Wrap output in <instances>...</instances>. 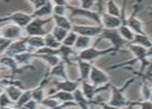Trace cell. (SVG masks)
I'll return each mask as SVG.
<instances>
[{
  "label": "cell",
  "instance_id": "cell-1",
  "mask_svg": "<svg viewBox=\"0 0 152 109\" xmlns=\"http://www.w3.org/2000/svg\"><path fill=\"white\" fill-rule=\"evenodd\" d=\"M136 80V77H132L127 80L126 82H124V84L121 87H117L114 84H111V96L110 99L108 100V103L110 105H113L115 107L118 108H125L128 104L130 103V101H128V99L126 98V96L124 95V91L132 84V82Z\"/></svg>",
  "mask_w": 152,
  "mask_h": 109
},
{
  "label": "cell",
  "instance_id": "cell-2",
  "mask_svg": "<svg viewBox=\"0 0 152 109\" xmlns=\"http://www.w3.org/2000/svg\"><path fill=\"white\" fill-rule=\"evenodd\" d=\"M100 40H107L111 43V46L114 48H116L119 52H122L123 48L128 45V42L125 39H123V37L120 35L118 29H104L102 33L97 37V39L95 40V43L99 42Z\"/></svg>",
  "mask_w": 152,
  "mask_h": 109
},
{
  "label": "cell",
  "instance_id": "cell-3",
  "mask_svg": "<svg viewBox=\"0 0 152 109\" xmlns=\"http://www.w3.org/2000/svg\"><path fill=\"white\" fill-rule=\"evenodd\" d=\"M115 53H118V51L116 48H102V50H98V48H94V46H90V48H86L84 51H81L78 53L77 56V59L79 60H83V61H87V62H93L95 60H97L98 58L104 57L106 55H111V54H115Z\"/></svg>",
  "mask_w": 152,
  "mask_h": 109
},
{
  "label": "cell",
  "instance_id": "cell-4",
  "mask_svg": "<svg viewBox=\"0 0 152 109\" xmlns=\"http://www.w3.org/2000/svg\"><path fill=\"white\" fill-rule=\"evenodd\" d=\"M53 20V17L46 19L34 18L33 20L25 27V31L29 36H46L49 33L45 30V26Z\"/></svg>",
  "mask_w": 152,
  "mask_h": 109
},
{
  "label": "cell",
  "instance_id": "cell-5",
  "mask_svg": "<svg viewBox=\"0 0 152 109\" xmlns=\"http://www.w3.org/2000/svg\"><path fill=\"white\" fill-rule=\"evenodd\" d=\"M127 48L130 51V52L134 54V58L132 60H129L130 62H137L139 61L141 63V68L140 71L141 73H144L146 67H148L150 64H149V59L147 57V51L148 48H144V46L138 45V44L134 43H128Z\"/></svg>",
  "mask_w": 152,
  "mask_h": 109
},
{
  "label": "cell",
  "instance_id": "cell-6",
  "mask_svg": "<svg viewBox=\"0 0 152 109\" xmlns=\"http://www.w3.org/2000/svg\"><path fill=\"white\" fill-rule=\"evenodd\" d=\"M67 9L70 12V17H81V18H87L89 20L96 23V25L102 26V17L98 12H93L91 9H84L82 7H77L67 4Z\"/></svg>",
  "mask_w": 152,
  "mask_h": 109
},
{
  "label": "cell",
  "instance_id": "cell-7",
  "mask_svg": "<svg viewBox=\"0 0 152 109\" xmlns=\"http://www.w3.org/2000/svg\"><path fill=\"white\" fill-rule=\"evenodd\" d=\"M72 31L76 32L78 35L88 36V37L95 38L98 37L104 31V27L99 25H77L74 24Z\"/></svg>",
  "mask_w": 152,
  "mask_h": 109
},
{
  "label": "cell",
  "instance_id": "cell-8",
  "mask_svg": "<svg viewBox=\"0 0 152 109\" xmlns=\"http://www.w3.org/2000/svg\"><path fill=\"white\" fill-rule=\"evenodd\" d=\"M88 80L95 87H104V85H107L110 83V76L104 70L93 65Z\"/></svg>",
  "mask_w": 152,
  "mask_h": 109
},
{
  "label": "cell",
  "instance_id": "cell-9",
  "mask_svg": "<svg viewBox=\"0 0 152 109\" xmlns=\"http://www.w3.org/2000/svg\"><path fill=\"white\" fill-rule=\"evenodd\" d=\"M139 8H140V4H136L134 7V12H132V14L128 16L127 18L125 19L124 24L127 25V26L134 32V34H145L146 32H145V30H144V23L136 16Z\"/></svg>",
  "mask_w": 152,
  "mask_h": 109
},
{
  "label": "cell",
  "instance_id": "cell-10",
  "mask_svg": "<svg viewBox=\"0 0 152 109\" xmlns=\"http://www.w3.org/2000/svg\"><path fill=\"white\" fill-rule=\"evenodd\" d=\"M0 34H1L2 37L15 41V40H18V38L22 35V27L18 26L16 24L4 25L0 29Z\"/></svg>",
  "mask_w": 152,
  "mask_h": 109
},
{
  "label": "cell",
  "instance_id": "cell-11",
  "mask_svg": "<svg viewBox=\"0 0 152 109\" xmlns=\"http://www.w3.org/2000/svg\"><path fill=\"white\" fill-rule=\"evenodd\" d=\"M100 17H102V26L104 29H118L123 24L122 18L109 14L106 12H102Z\"/></svg>",
  "mask_w": 152,
  "mask_h": 109
},
{
  "label": "cell",
  "instance_id": "cell-12",
  "mask_svg": "<svg viewBox=\"0 0 152 109\" xmlns=\"http://www.w3.org/2000/svg\"><path fill=\"white\" fill-rule=\"evenodd\" d=\"M55 90L54 93L57 91H64V92H69V93H74L77 89H79L81 85V80H70L69 78L65 80H57L54 82Z\"/></svg>",
  "mask_w": 152,
  "mask_h": 109
},
{
  "label": "cell",
  "instance_id": "cell-13",
  "mask_svg": "<svg viewBox=\"0 0 152 109\" xmlns=\"http://www.w3.org/2000/svg\"><path fill=\"white\" fill-rule=\"evenodd\" d=\"M25 52H28V44L26 42V38L12 41V43L10 45V48H7V51H6L4 55L10 56V57H15V56Z\"/></svg>",
  "mask_w": 152,
  "mask_h": 109
},
{
  "label": "cell",
  "instance_id": "cell-14",
  "mask_svg": "<svg viewBox=\"0 0 152 109\" xmlns=\"http://www.w3.org/2000/svg\"><path fill=\"white\" fill-rule=\"evenodd\" d=\"M76 63H77V68L79 70V75H80L79 80H81V82L82 80H88L93 64L91 62L83 61V60H79V59H76Z\"/></svg>",
  "mask_w": 152,
  "mask_h": 109
},
{
  "label": "cell",
  "instance_id": "cell-15",
  "mask_svg": "<svg viewBox=\"0 0 152 109\" xmlns=\"http://www.w3.org/2000/svg\"><path fill=\"white\" fill-rule=\"evenodd\" d=\"M72 94H74L75 102H76L77 106H78L79 108L80 109H90L91 108V102L85 97V95L83 94L81 87L77 89Z\"/></svg>",
  "mask_w": 152,
  "mask_h": 109
},
{
  "label": "cell",
  "instance_id": "cell-16",
  "mask_svg": "<svg viewBox=\"0 0 152 109\" xmlns=\"http://www.w3.org/2000/svg\"><path fill=\"white\" fill-rule=\"evenodd\" d=\"M49 74L51 76H55L57 78H60L61 80L68 79L67 72H66V63L64 61H61L58 65L51 68V71Z\"/></svg>",
  "mask_w": 152,
  "mask_h": 109
},
{
  "label": "cell",
  "instance_id": "cell-17",
  "mask_svg": "<svg viewBox=\"0 0 152 109\" xmlns=\"http://www.w3.org/2000/svg\"><path fill=\"white\" fill-rule=\"evenodd\" d=\"M53 9H54V4H53L52 1H49L48 3L42 6V7L34 10V12L32 14V17H33V18H39V19H44L48 16L52 17Z\"/></svg>",
  "mask_w": 152,
  "mask_h": 109
},
{
  "label": "cell",
  "instance_id": "cell-18",
  "mask_svg": "<svg viewBox=\"0 0 152 109\" xmlns=\"http://www.w3.org/2000/svg\"><path fill=\"white\" fill-rule=\"evenodd\" d=\"M92 43H93V38L92 37L79 35L74 48H75V50L79 53V52H81V51H84V50H86V48L92 46Z\"/></svg>",
  "mask_w": 152,
  "mask_h": 109
},
{
  "label": "cell",
  "instance_id": "cell-19",
  "mask_svg": "<svg viewBox=\"0 0 152 109\" xmlns=\"http://www.w3.org/2000/svg\"><path fill=\"white\" fill-rule=\"evenodd\" d=\"M53 21L55 22V26H58L60 28L67 30V31H72V24L70 20L66 16H57V14H53Z\"/></svg>",
  "mask_w": 152,
  "mask_h": 109
},
{
  "label": "cell",
  "instance_id": "cell-20",
  "mask_svg": "<svg viewBox=\"0 0 152 109\" xmlns=\"http://www.w3.org/2000/svg\"><path fill=\"white\" fill-rule=\"evenodd\" d=\"M4 91H5V93L8 95V97H10L12 101L17 103V102H18V100L20 99V97L22 96L24 90L20 89L19 87H17V85H15L14 83L10 82V84L7 85Z\"/></svg>",
  "mask_w": 152,
  "mask_h": 109
},
{
  "label": "cell",
  "instance_id": "cell-21",
  "mask_svg": "<svg viewBox=\"0 0 152 109\" xmlns=\"http://www.w3.org/2000/svg\"><path fill=\"white\" fill-rule=\"evenodd\" d=\"M104 12L109 14H112L115 17L122 18V8L119 7V5L116 3L115 0H107L106 1V10Z\"/></svg>",
  "mask_w": 152,
  "mask_h": 109
},
{
  "label": "cell",
  "instance_id": "cell-22",
  "mask_svg": "<svg viewBox=\"0 0 152 109\" xmlns=\"http://www.w3.org/2000/svg\"><path fill=\"white\" fill-rule=\"evenodd\" d=\"M130 43H134V44H138V45L144 46V48H150L152 46V39L146 33L136 34V35H134V39L132 40V42H130Z\"/></svg>",
  "mask_w": 152,
  "mask_h": 109
},
{
  "label": "cell",
  "instance_id": "cell-23",
  "mask_svg": "<svg viewBox=\"0 0 152 109\" xmlns=\"http://www.w3.org/2000/svg\"><path fill=\"white\" fill-rule=\"evenodd\" d=\"M26 42L28 46H31L36 50H39V48L46 46L44 36H28L26 37Z\"/></svg>",
  "mask_w": 152,
  "mask_h": 109
},
{
  "label": "cell",
  "instance_id": "cell-24",
  "mask_svg": "<svg viewBox=\"0 0 152 109\" xmlns=\"http://www.w3.org/2000/svg\"><path fill=\"white\" fill-rule=\"evenodd\" d=\"M51 97L57 99L59 102L62 103H66V102H74V94L69 93V92H64V91H57L55 93H53L52 95H50Z\"/></svg>",
  "mask_w": 152,
  "mask_h": 109
},
{
  "label": "cell",
  "instance_id": "cell-25",
  "mask_svg": "<svg viewBox=\"0 0 152 109\" xmlns=\"http://www.w3.org/2000/svg\"><path fill=\"white\" fill-rule=\"evenodd\" d=\"M34 57L44 60L47 64H49V65L51 66V68L58 65V64L62 61L61 57L59 55H35L34 54Z\"/></svg>",
  "mask_w": 152,
  "mask_h": 109
},
{
  "label": "cell",
  "instance_id": "cell-26",
  "mask_svg": "<svg viewBox=\"0 0 152 109\" xmlns=\"http://www.w3.org/2000/svg\"><path fill=\"white\" fill-rule=\"evenodd\" d=\"M118 31H119V33H120V35L123 37V39H125L128 43L132 42V40L134 39V35H136L134 32L132 31L127 25L124 24V23L118 28Z\"/></svg>",
  "mask_w": 152,
  "mask_h": 109
},
{
  "label": "cell",
  "instance_id": "cell-27",
  "mask_svg": "<svg viewBox=\"0 0 152 109\" xmlns=\"http://www.w3.org/2000/svg\"><path fill=\"white\" fill-rule=\"evenodd\" d=\"M14 58L17 63H18V65H27V64L30 63L32 58H34V54L29 53V52H25V53H22V54L15 56Z\"/></svg>",
  "mask_w": 152,
  "mask_h": 109
},
{
  "label": "cell",
  "instance_id": "cell-28",
  "mask_svg": "<svg viewBox=\"0 0 152 109\" xmlns=\"http://www.w3.org/2000/svg\"><path fill=\"white\" fill-rule=\"evenodd\" d=\"M45 44L46 46L51 48H55V50H58L59 48L61 46V42H59L58 40L55 38V36L53 35L51 32H49L46 36H45Z\"/></svg>",
  "mask_w": 152,
  "mask_h": 109
},
{
  "label": "cell",
  "instance_id": "cell-29",
  "mask_svg": "<svg viewBox=\"0 0 152 109\" xmlns=\"http://www.w3.org/2000/svg\"><path fill=\"white\" fill-rule=\"evenodd\" d=\"M0 65L4 66V67L10 68L12 70L17 69V66H18V63L16 62L14 57H10V56H5L0 58Z\"/></svg>",
  "mask_w": 152,
  "mask_h": 109
},
{
  "label": "cell",
  "instance_id": "cell-30",
  "mask_svg": "<svg viewBox=\"0 0 152 109\" xmlns=\"http://www.w3.org/2000/svg\"><path fill=\"white\" fill-rule=\"evenodd\" d=\"M151 83L146 79H142V85H141V96L142 100H149L151 95Z\"/></svg>",
  "mask_w": 152,
  "mask_h": 109
},
{
  "label": "cell",
  "instance_id": "cell-31",
  "mask_svg": "<svg viewBox=\"0 0 152 109\" xmlns=\"http://www.w3.org/2000/svg\"><path fill=\"white\" fill-rule=\"evenodd\" d=\"M68 32H69V31L63 29V28H60L58 26H54V27H53L52 32H51V33L55 36V38H56L59 42H61V43H62V42H63V40L65 39V37L67 36Z\"/></svg>",
  "mask_w": 152,
  "mask_h": 109
},
{
  "label": "cell",
  "instance_id": "cell-32",
  "mask_svg": "<svg viewBox=\"0 0 152 109\" xmlns=\"http://www.w3.org/2000/svg\"><path fill=\"white\" fill-rule=\"evenodd\" d=\"M32 99V91L28 90V91H24L22 94V96L20 97V99L18 100L16 104H15V107H21V106H25L29 101Z\"/></svg>",
  "mask_w": 152,
  "mask_h": 109
},
{
  "label": "cell",
  "instance_id": "cell-33",
  "mask_svg": "<svg viewBox=\"0 0 152 109\" xmlns=\"http://www.w3.org/2000/svg\"><path fill=\"white\" fill-rule=\"evenodd\" d=\"M78 36L79 35L76 33V32L69 31L67 34V36L65 37V39H64L63 42H62V44H64V45H66V46H70V48H74L75 44H76L77 39H78Z\"/></svg>",
  "mask_w": 152,
  "mask_h": 109
},
{
  "label": "cell",
  "instance_id": "cell-34",
  "mask_svg": "<svg viewBox=\"0 0 152 109\" xmlns=\"http://www.w3.org/2000/svg\"><path fill=\"white\" fill-rule=\"evenodd\" d=\"M44 99H45V91L42 85L32 90V100L36 101L37 103H42Z\"/></svg>",
  "mask_w": 152,
  "mask_h": 109
},
{
  "label": "cell",
  "instance_id": "cell-35",
  "mask_svg": "<svg viewBox=\"0 0 152 109\" xmlns=\"http://www.w3.org/2000/svg\"><path fill=\"white\" fill-rule=\"evenodd\" d=\"M42 104L44 106H46V107H48L49 109H55L60 105V102L57 99H55V98L51 97V96H48V97L42 100Z\"/></svg>",
  "mask_w": 152,
  "mask_h": 109
},
{
  "label": "cell",
  "instance_id": "cell-36",
  "mask_svg": "<svg viewBox=\"0 0 152 109\" xmlns=\"http://www.w3.org/2000/svg\"><path fill=\"white\" fill-rule=\"evenodd\" d=\"M12 103H15L8 95L5 93V91L3 93L0 94V107H7V106H12Z\"/></svg>",
  "mask_w": 152,
  "mask_h": 109
},
{
  "label": "cell",
  "instance_id": "cell-37",
  "mask_svg": "<svg viewBox=\"0 0 152 109\" xmlns=\"http://www.w3.org/2000/svg\"><path fill=\"white\" fill-rule=\"evenodd\" d=\"M12 43V40L0 36V55L5 54V52L7 51V48H10V45Z\"/></svg>",
  "mask_w": 152,
  "mask_h": 109
},
{
  "label": "cell",
  "instance_id": "cell-38",
  "mask_svg": "<svg viewBox=\"0 0 152 109\" xmlns=\"http://www.w3.org/2000/svg\"><path fill=\"white\" fill-rule=\"evenodd\" d=\"M80 1V7L84 9H92L96 3H98V0H79Z\"/></svg>",
  "mask_w": 152,
  "mask_h": 109
},
{
  "label": "cell",
  "instance_id": "cell-39",
  "mask_svg": "<svg viewBox=\"0 0 152 109\" xmlns=\"http://www.w3.org/2000/svg\"><path fill=\"white\" fill-rule=\"evenodd\" d=\"M67 12H68L67 5H54L53 14H57V16H65V14Z\"/></svg>",
  "mask_w": 152,
  "mask_h": 109
},
{
  "label": "cell",
  "instance_id": "cell-40",
  "mask_svg": "<svg viewBox=\"0 0 152 109\" xmlns=\"http://www.w3.org/2000/svg\"><path fill=\"white\" fill-rule=\"evenodd\" d=\"M137 109H152V101L151 100L137 101Z\"/></svg>",
  "mask_w": 152,
  "mask_h": 109
},
{
  "label": "cell",
  "instance_id": "cell-41",
  "mask_svg": "<svg viewBox=\"0 0 152 109\" xmlns=\"http://www.w3.org/2000/svg\"><path fill=\"white\" fill-rule=\"evenodd\" d=\"M50 0H35V2L33 3V7H34V10L38 9V8L42 7L44 5H46Z\"/></svg>",
  "mask_w": 152,
  "mask_h": 109
},
{
  "label": "cell",
  "instance_id": "cell-42",
  "mask_svg": "<svg viewBox=\"0 0 152 109\" xmlns=\"http://www.w3.org/2000/svg\"><path fill=\"white\" fill-rule=\"evenodd\" d=\"M97 105L99 106L100 109H121L118 107H115V106H113V105H110L108 102H100Z\"/></svg>",
  "mask_w": 152,
  "mask_h": 109
},
{
  "label": "cell",
  "instance_id": "cell-43",
  "mask_svg": "<svg viewBox=\"0 0 152 109\" xmlns=\"http://www.w3.org/2000/svg\"><path fill=\"white\" fill-rule=\"evenodd\" d=\"M37 106H38L37 102L31 99L30 101H29L28 103H27L26 105H25V107H27L28 109H37Z\"/></svg>",
  "mask_w": 152,
  "mask_h": 109
},
{
  "label": "cell",
  "instance_id": "cell-44",
  "mask_svg": "<svg viewBox=\"0 0 152 109\" xmlns=\"http://www.w3.org/2000/svg\"><path fill=\"white\" fill-rule=\"evenodd\" d=\"M52 2L54 5H67L68 4V1L66 0H53Z\"/></svg>",
  "mask_w": 152,
  "mask_h": 109
},
{
  "label": "cell",
  "instance_id": "cell-45",
  "mask_svg": "<svg viewBox=\"0 0 152 109\" xmlns=\"http://www.w3.org/2000/svg\"><path fill=\"white\" fill-rule=\"evenodd\" d=\"M124 109H137V101H132Z\"/></svg>",
  "mask_w": 152,
  "mask_h": 109
},
{
  "label": "cell",
  "instance_id": "cell-46",
  "mask_svg": "<svg viewBox=\"0 0 152 109\" xmlns=\"http://www.w3.org/2000/svg\"><path fill=\"white\" fill-rule=\"evenodd\" d=\"M147 57H148V59L152 58V46L150 48H148V51H147Z\"/></svg>",
  "mask_w": 152,
  "mask_h": 109
},
{
  "label": "cell",
  "instance_id": "cell-47",
  "mask_svg": "<svg viewBox=\"0 0 152 109\" xmlns=\"http://www.w3.org/2000/svg\"><path fill=\"white\" fill-rule=\"evenodd\" d=\"M0 109H16V107H12V106H7V107H0Z\"/></svg>",
  "mask_w": 152,
  "mask_h": 109
},
{
  "label": "cell",
  "instance_id": "cell-48",
  "mask_svg": "<svg viewBox=\"0 0 152 109\" xmlns=\"http://www.w3.org/2000/svg\"><path fill=\"white\" fill-rule=\"evenodd\" d=\"M16 109H28V108L25 107V106H21V107H16Z\"/></svg>",
  "mask_w": 152,
  "mask_h": 109
},
{
  "label": "cell",
  "instance_id": "cell-49",
  "mask_svg": "<svg viewBox=\"0 0 152 109\" xmlns=\"http://www.w3.org/2000/svg\"><path fill=\"white\" fill-rule=\"evenodd\" d=\"M28 1L30 2V3H32V4H33L34 2H35V0H28Z\"/></svg>",
  "mask_w": 152,
  "mask_h": 109
},
{
  "label": "cell",
  "instance_id": "cell-50",
  "mask_svg": "<svg viewBox=\"0 0 152 109\" xmlns=\"http://www.w3.org/2000/svg\"><path fill=\"white\" fill-rule=\"evenodd\" d=\"M149 12H150V14H152V6H151V7H150V8H149Z\"/></svg>",
  "mask_w": 152,
  "mask_h": 109
},
{
  "label": "cell",
  "instance_id": "cell-51",
  "mask_svg": "<svg viewBox=\"0 0 152 109\" xmlns=\"http://www.w3.org/2000/svg\"><path fill=\"white\" fill-rule=\"evenodd\" d=\"M90 109H96V108H95V106H91Z\"/></svg>",
  "mask_w": 152,
  "mask_h": 109
},
{
  "label": "cell",
  "instance_id": "cell-52",
  "mask_svg": "<svg viewBox=\"0 0 152 109\" xmlns=\"http://www.w3.org/2000/svg\"><path fill=\"white\" fill-rule=\"evenodd\" d=\"M100 2H102V0H98V4H100Z\"/></svg>",
  "mask_w": 152,
  "mask_h": 109
},
{
  "label": "cell",
  "instance_id": "cell-53",
  "mask_svg": "<svg viewBox=\"0 0 152 109\" xmlns=\"http://www.w3.org/2000/svg\"><path fill=\"white\" fill-rule=\"evenodd\" d=\"M66 1H69V0H66Z\"/></svg>",
  "mask_w": 152,
  "mask_h": 109
},
{
  "label": "cell",
  "instance_id": "cell-54",
  "mask_svg": "<svg viewBox=\"0 0 152 109\" xmlns=\"http://www.w3.org/2000/svg\"><path fill=\"white\" fill-rule=\"evenodd\" d=\"M50 1H53V0H50Z\"/></svg>",
  "mask_w": 152,
  "mask_h": 109
},
{
  "label": "cell",
  "instance_id": "cell-55",
  "mask_svg": "<svg viewBox=\"0 0 152 109\" xmlns=\"http://www.w3.org/2000/svg\"><path fill=\"white\" fill-rule=\"evenodd\" d=\"M5 1H8V0H5Z\"/></svg>",
  "mask_w": 152,
  "mask_h": 109
}]
</instances>
